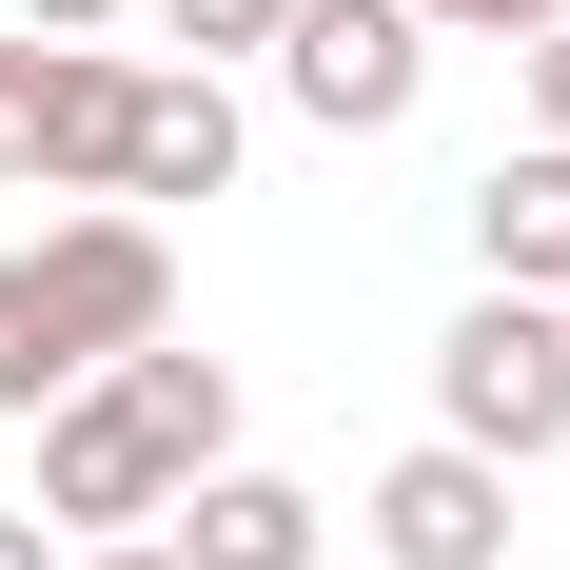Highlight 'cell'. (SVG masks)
<instances>
[{
	"label": "cell",
	"mask_w": 570,
	"mask_h": 570,
	"mask_svg": "<svg viewBox=\"0 0 570 570\" xmlns=\"http://www.w3.org/2000/svg\"><path fill=\"white\" fill-rule=\"evenodd\" d=\"M217 453H236V374L177 354V335H138L118 374H79V394L40 413V512L59 531H158Z\"/></svg>",
	"instance_id": "6da1fadb"
},
{
	"label": "cell",
	"mask_w": 570,
	"mask_h": 570,
	"mask_svg": "<svg viewBox=\"0 0 570 570\" xmlns=\"http://www.w3.org/2000/svg\"><path fill=\"white\" fill-rule=\"evenodd\" d=\"M138 335H177L158 217H59V236H20V256H0V413H20V433H40L79 374H118Z\"/></svg>",
	"instance_id": "7a4b0ae2"
},
{
	"label": "cell",
	"mask_w": 570,
	"mask_h": 570,
	"mask_svg": "<svg viewBox=\"0 0 570 570\" xmlns=\"http://www.w3.org/2000/svg\"><path fill=\"white\" fill-rule=\"evenodd\" d=\"M433 413H453V453H492V472L570 453V315L551 295H472L453 335H433Z\"/></svg>",
	"instance_id": "3957f363"
},
{
	"label": "cell",
	"mask_w": 570,
	"mask_h": 570,
	"mask_svg": "<svg viewBox=\"0 0 570 570\" xmlns=\"http://www.w3.org/2000/svg\"><path fill=\"white\" fill-rule=\"evenodd\" d=\"M118 118H138L118 40H0V197H118Z\"/></svg>",
	"instance_id": "277c9868"
},
{
	"label": "cell",
	"mask_w": 570,
	"mask_h": 570,
	"mask_svg": "<svg viewBox=\"0 0 570 570\" xmlns=\"http://www.w3.org/2000/svg\"><path fill=\"white\" fill-rule=\"evenodd\" d=\"M276 79H295L315 138H394V118L433 99V20H413V0H295V20H276Z\"/></svg>",
	"instance_id": "5b68a950"
},
{
	"label": "cell",
	"mask_w": 570,
	"mask_h": 570,
	"mask_svg": "<svg viewBox=\"0 0 570 570\" xmlns=\"http://www.w3.org/2000/svg\"><path fill=\"white\" fill-rule=\"evenodd\" d=\"M374 551H394V570H492V551H512V472L453 453V433L394 453V472H374Z\"/></svg>",
	"instance_id": "8992f818"
},
{
	"label": "cell",
	"mask_w": 570,
	"mask_h": 570,
	"mask_svg": "<svg viewBox=\"0 0 570 570\" xmlns=\"http://www.w3.org/2000/svg\"><path fill=\"white\" fill-rule=\"evenodd\" d=\"M118 197H236V99H217V59H138Z\"/></svg>",
	"instance_id": "52a82bcc"
},
{
	"label": "cell",
	"mask_w": 570,
	"mask_h": 570,
	"mask_svg": "<svg viewBox=\"0 0 570 570\" xmlns=\"http://www.w3.org/2000/svg\"><path fill=\"white\" fill-rule=\"evenodd\" d=\"M158 531H177V570H315V531H335V512H315L295 472H236V453H217Z\"/></svg>",
	"instance_id": "ba28073f"
},
{
	"label": "cell",
	"mask_w": 570,
	"mask_h": 570,
	"mask_svg": "<svg viewBox=\"0 0 570 570\" xmlns=\"http://www.w3.org/2000/svg\"><path fill=\"white\" fill-rule=\"evenodd\" d=\"M472 256H492V295H570V138L472 177Z\"/></svg>",
	"instance_id": "9c48e42d"
},
{
	"label": "cell",
	"mask_w": 570,
	"mask_h": 570,
	"mask_svg": "<svg viewBox=\"0 0 570 570\" xmlns=\"http://www.w3.org/2000/svg\"><path fill=\"white\" fill-rule=\"evenodd\" d=\"M158 20H177V40H197V59H256V40H276V20H295V0H158Z\"/></svg>",
	"instance_id": "30bf717a"
},
{
	"label": "cell",
	"mask_w": 570,
	"mask_h": 570,
	"mask_svg": "<svg viewBox=\"0 0 570 570\" xmlns=\"http://www.w3.org/2000/svg\"><path fill=\"white\" fill-rule=\"evenodd\" d=\"M433 40H531V20H570V0H413Z\"/></svg>",
	"instance_id": "8fae6325"
},
{
	"label": "cell",
	"mask_w": 570,
	"mask_h": 570,
	"mask_svg": "<svg viewBox=\"0 0 570 570\" xmlns=\"http://www.w3.org/2000/svg\"><path fill=\"white\" fill-rule=\"evenodd\" d=\"M531 118L570 138V20H531Z\"/></svg>",
	"instance_id": "7c38bea8"
},
{
	"label": "cell",
	"mask_w": 570,
	"mask_h": 570,
	"mask_svg": "<svg viewBox=\"0 0 570 570\" xmlns=\"http://www.w3.org/2000/svg\"><path fill=\"white\" fill-rule=\"evenodd\" d=\"M59 570H177V531H99V551H59Z\"/></svg>",
	"instance_id": "4fadbf2b"
},
{
	"label": "cell",
	"mask_w": 570,
	"mask_h": 570,
	"mask_svg": "<svg viewBox=\"0 0 570 570\" xmlns=\"http://www.w3.org/2000/svg\"><path fill=\"white\" fill-rule=\"evenodd\" d=\"M99 20H118V0H20V40H99Z\"/></svg>",
	"instance_id": "5bb4252c"
},
{
	"label": "cell",
	"mask_w": 570,
	"mask_h": 570,
	"mask_svg": "<svg viewBox=\"0 0 570 570\" xmlns=\"http://www.w3.org/2000/svg\"><path fill=\"white\" fill-rule=\"evenodd\" d=\"M0 570H59V531H40V512H0Z\"/></svg>",
	"instance_id": "9a60e30c"
},
{
	"label": "cell",
	"mask_w": 570,
	"mask_h": 570,
	"mask_svg": "<svg viewBox=\"0 0 570 570\" xmlns=\"http://www.w3.org/2000/svg\"><path fill=\"white\" fill-rule=\"evenodd\" d=\"M551 315H570V295H551Z\"/></svg>",
	"instance_id": "2e32d148"
}]
</instances>
